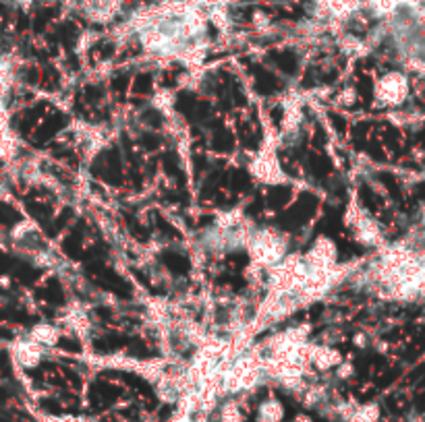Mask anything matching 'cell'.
Here are the masks:
<instances>
[{
	"label": "cell",
	"instance_id": "6da1fadb",
	"mask_svg": "<svg viewBox=\"0 0 425 422\" xmlns=\"http://www.w3.org/2000/svg\"><path fill=\"white\" fill-rule=\"evenodd\" d=\"M282 418V406L278 401H266L260 408V422H278Z\"/></svg>",
	"mask_w": 425,
	"mask_h": 422
}]
</instances>
